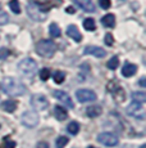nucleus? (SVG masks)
<instances>
[{"instance_id": "obj_12", "label": "nucleus", "mask_w": 146, "mask_h": 148, "mask_svg": "<svg viewBox=\"0 0 146 148\" xmlns=\"http://www.w3.org/2000/svg\"><path fill=\"white\" fill-rule=\"evenodd\" d=\"M77 7H80L82 10L85 12H89V13H92L95 12V4L92 0H72Z\"/></svg>"}, {"instance_id": "obj_17", "label": "nucleus", "mask_w": 146, "mask_h": 148, "mask_svg": "<svg viewBox=\"0 0 146 148\" xmlns=\"http://www.w3.org/2000/svg\"><path fill=\"white\" fill-rule=\"evenodd\" d=\"M54 116L55 119L59 121H64L67 120V117H68V113H67L66 108L62 107V106H55L54 107Z\"/></svg>"}, {"instance_id": "obj_14", "label": "nucleus", "mask_w": 146, "mask_h": 148, "mask_svg": "<svg viewBox=\"0 0 146 148\" xmlns=\"http://www.w3.org/2000/svg\"><path fill=\"white\" fill-rule=\"evenodd\" d=\"M67 35H68L71 39H73L74 41H77V42H80L81 40H82V35H81V32H80V30L77 28V26H74V25L68 26V28H67Z\"/></svg>"}, {"instance_id": "obj_5", "label": "nucleus", "mask_w": 146, "mask_h": 148, "mask_svg": "<svg viewBox=\"0 0 146 148\" xmlns=\"http://www.w3.org/2000/svg\"><path fill=\"white\" fill-rule=\"evenodd\" d=\"M97 140L106 147H116L119 143V138L114 133L110 132H104L101 134H99L97 135Z\"/></svg>"}, {"instance_id": "obj_8", "label": "nucleus", "mask_w": 146, "mask_h": 148, "mask_svg": "<svg viewBox=\"0 0 146 148\" xmlns=\"http://www.w3.org/2000/svg\"><path fill=\"white\" fill-rule=\"evenodd\" d=\"M127 115L132 116V117L140 119V120H144L145 119V110L144 106L140 103H136V102H132L130 106L127 107Z\"/></svg>"}, {"instance_id": "obj_37", "label": "nucleus", "mask_w": 146, "mask_h": 148, "mask_svg": "<svg viewBox=\"0 0 146 148\" xmlns=\"http://www.w3.org/2000/svg\"><path fill=\"white\" fill-rule=\"evenodd\" d=\"M67 12H69V13H73V12H74V10L72 9V7H68V9H67Z\"/></svg>"}, {"instance_id": "obj_32", "label": "nucleus", "mask_w": 146, "mask_h": 148, "mask_svg": "<svg viewBox=\"0 0 146 148\" xmlns=\"http://www.w3.org/2000/svg\"><path fill=\"white\" fill-rule=\"evenodd\" d=\"M104 42H105L106 45H113L114 44V38H113V35L112 34H106L105 36H104Z\"/></svg>"}, {"instance_id": "obj_21", "label": "nucleus", "mask_w": 146, "mask_h": 148, "mask_svg": "<svg viewBox=\"0 0 146 148\" xmlns=\"http://www.w3.org/2000/svg\"><path fill=\"white\" fill-rule=\"evenodd\" d=\"M49 34H50L51 38H59L60 34H62V31H60V28H59V26L57 23H51L50 27H49Z\"/></svg>"}, {"instance_id": "obj_25", "label": "nucleus", "mask_w": 146, "mask_h": 148, "mask_svg": "<svg viewBox=\"0 0 146 148\" xmlns=\"http://www.w3.org/2000/svg\"><path fill=\"white\" fill-rule=\"evenodd\" d=\"M113 95H114V99H116L118 103H122V102L126 99V94H124V92H123L122 88H118L117 92L113 93Z\"/></svg>"}, {"instance_id": "obj_16", "label": "nucleus", "mask_w": 146, "mask_h": 148, "mask_svg": "<svg viewBox=\"0 0 146 148\" xmlns=\"http://www.w3.org/2000/svg\"><path fill=\"white\" fill-rule=\"evenodd\" d=\"M17 107H18V104H17V102L13 101V99H7V101H4L1 103V108L8 113L14 112L17 110Z\"/></svg>"}, {"instance_id": "obj_18", "label": "nucleus", "mask_w": 146, "mask_h": 148, "mask_svg": "<svg viewBox=\"0 0 146 148\" xmlns=\"http://www.w3.org/2000/svg\"><path fill=\"white\" fill-rule=\"evenodd\" d=\"M101 112H103V110L100 106H90V107H87V110H86V115L91 119H95V117H97V116H100Z\"/></svg>"}, {"instance_id": "obj_28", "label": "nucleus", "mask_w": 146, "mask_h": 148, "mask_svg": "<svg viewBox=\"0 0 146 148\" xmlns=\"http://www.w3.org/2000/svg\"><path fill=\"white\" fill-rule=\"evenodd\" d=\"M9 8H10V10H12L13 13H16V14L21 13V7H19L18 0H12V1L9 3Z\"/></svg>"}, {"instance_id": "obj_34", "label": "nucleus", "mask_w": 146, "mask_h": 148, "mask_svg": "<svg viewBox=\"0 0 146 148\" xmlns=\"http://www.w3.org/2000/svg\"><path fill=\"white\" fill-rule=\"evenodd\" d=\"M8 56H9V50L7 48H1L0 49V59H7Z\"/></svg>"}, {"instance_id": "obj_20", "label": "nucleus", "mask_w": 146, "mask_h": 148, "mask_svg": "<svg viewBox=\"0 0 146 148\" xmlns=\"http://www.w3.org/2000/svg\"><path fill=\"white\" fill-rule=\"evenodd\" d=\"M132 97V101L136 102V103H140V104H144L146 102V94L145 92H133L131 94Z\"/></svg>"}, {"instance_id": "obj_9", "label": "nucleus", "mask_w": 146, "mask_h": 148, "mask_svg": "<svg viewBox=\"0 0 146 148\" xmlns=\"http://www.w3.org/2000/svg\"><path fill=\"white\" fill-rule=\"evenodd\" d=\"M76 98L81 103H87V102L96 101V94L91 89H78L76 92Z\"/></svg>"}, {"instance_id": "obj_19", "label": "nucleus", "mask_w": 146, "mask_h": 148, "mask_svg": "<svg viewBox=\"0 0 146 148\" xmlns=\"http://www.w3.org/2000/svg\"><path fill=\"white\" fill-rule=\"evenodd\" d=\"M101 23H103V26H105L108 28L114 27V25H116V17H114V14H106V16H104L101 18Z\"/></svg>"}, {"instance_id": "obj_27", "label": "nucleus", "mask_w": 146, "mask_h": 148, "mask_svg": "<svg viewBox=\"0 0 146 148\" xmlns=\"http://www.w3.org/2000/svg\"><path fill=\"white\" fill-rule=\"evenodd\" d=\"M83 27L87 31H94L95 28H96V25H95V21L92 18H86L85 21H83Z\"/></svg>"}, {"instance_id": "obj_29", "label": "nucleus", "mask_w": 146, "mask_h": 148, "mask_svg": "<svg viewBox=\"0 0 146 148\" xmlns=\"http://www.w3.org/2000/svg\"><path fill=\"white\" fill-rule=\"evenodd\" d=\"M68 144V138L64 135L59 136V138L57 139V142H55V146H57V148H64Z\"/></svg>"}, {"instance_id": "obj_38", "label": "nucleus", "mask_w": 146, "mask_h": 148, "mask_svg": "<svg viewBox=\"0 0 146 148\" xmlns=\"http://www.w3.org/2000/svg\"><path fill=\"white\" fill-rule=\"evenodd\" d=\"M87 148H95V147H92V146H90V147H87Z\"/></svg>"}, {"instance_id": "obj_33", "label": "nucleus", "mask_w": 146, "mask_h": 148, "mask_svg": "<svg viewBox=\"0 0 146 148\" xmlns=\"http://www.w3.org/2000/svg\"><path fill=\"white\" fill-rule=\"evenodd\" d=\"M99 5L103 9H109L112 5V1L110 0H99Z\"/></svg>"}, {"instance_id": "obj_36", "label": "nucleus", "mask_w": 146, "mask_h": 148, "mask_svg": "<svg viewBox=\"0 0 146 148\" xmlns=\"http://www.w3.org/2000/svg\"><path fill=\"white\" fill-rule=\"evenodd\" d=\"M140 85H141L142 88L146 86V84H145V77H141V79H140Z\"/></svg>"}, {"instance_id": "obj_11", "label": "nucleus", "mask_w": 146, "mask_h": 148, "mask_svg": "<svg viewBox=\"0 0 146 148\" xmlns=\"http://www.w3.org/2000/svg\"><path fill=\"white\" fill-rule=\"evenodd\" d=\"M31 3L39 5L40 8H43L45 12H47V10L51 9L53 7H55V5H59L62 1H60V0H32Z\"/></svg>"}, {"instance_id": "obj_7", "label": "nucleus", "mask_w": 146, "mask_h": 148, "mask_svg": "<svg viewBox=\"0 0 146 148\" xmlns=\"http://www.w3.org/2000/svg\"><path fill=\"white\" fill-rule=\"evenodd\" d=\"M31 106L35 111H44L49 107V101L43 94H35L31 98Z\"/></svg>"}, {"instance_id": "obj_2", "label": "nucleus", "mask_w": 146, "mask_h": 148, "mask_svg": "<svg viewBox=\"0 0 146 148\" xmlns=\"http://www.w3.org/2000/svg\"><path fill=\"white\" fill-rule=\"evenodd\" d=\"M18 72L24 77H33L37 72V63L32 58H24L18 63Z\"/></svg>"}, {"instance_id": "obj_6", "label": "nucleus", "mask_w": 146, "mask_h": 148, "mask_svg": "<svg viewBox=\"0 0 146 148\" xmlns=\"http://www.w3.org/2000/svg\"><path fill=\"white\" fill-rule=\"evenodd\" d=\"M21 120H22V124L26 127H35V126H37L40 117H39L36 111H26L22 115Z\"/></svg>"}, {"instance_id": "obj_35", "label": "nucleus", "mask_w": 146, "mask_h": 148, "mask_svg": "<svg viewBox=\"0 0 146 148\" xmlns=\"http://www.w3.org/2000/svg\"><path fill=\"white\" fill-rule=\"evenodd\" d=\"M36 148H49V144H47L46 142H39V143L36 144Z\"/></svg>"}, {"instance_id": "obj_26", "label": "nucleus", "mask_w": 146, "mask_h": 148, "mask_svg": "<svg viewBox=\"0 0 146 148\" xmlns=\"http://www.w3.org/2000/svg\"><path fill=\"white\" fill-rule=\"evenodd\" d=\"M118 66H119V59H118L117 56L112 57V58L108 61V63H106V67H108L109 70H116Z\"/></svg>"}, {"instance_id": "obj_31", "label": "nucleus", "mask_w": 146, "mask_h": 148, "mask_svg": "<svg viewBox=\"0 0 146 148\" xmlns=\"http://www.w3.org/2000/svg\"><path fill=\"white\" fill-rule=\"evenodd\" d=\"M8 22H9V16H8L5 12L0 10V26H3V25H7Z\"/></svg>"}, {"instance_id": "obj_10", "label": "nucleus", "mask_w": 146, "mask_h": 148, "mask_svg": "<svg viewBox=\"0 0 146 148\" xmlns=\"http://www.w3.org/2000/svg\"><path fill=\"white\" fill-rule=\"evenodd\" d=\"M53 95H54L58 101H60L62 103H64V106L66 107L74 108V104H73L72 98L69 97L68 93H66L64 90H54V92H53Z\"/></svg>"}, {"instance_id": "obj_1", "label": "nucleus", "mask_w": 146, "mask_h": 148, "mask_svg": "<svg viewBox=\"0 0 146 148\" xmlns=\"http://www.w3.org/2000/svg\"><path fill=\"white\" fill-rule=\"evenodd\" d=\"M1 88L5 92V94L10 97H21L26 93V86L23 82L16 77H10V76L3 79Z\"/></svg>"}, {"instance_id": "obj_4", "label": "nucleus", "mask_w": 146, "mask_h": 148, "mask_svg": "<svg viewBox=\"0 0 146 148\" xmlns=\"http://www.w3.org/2000/svg\"><path fill=\"white\" fill-rule=\"evenodd\" d=\"M46 13L43 8H40L39 5L33 4V3H30L27 5V14L32 21H36V22H44L46 19Z\"/></svg>"}, {"instance_id": "obj_13", "label": "nucleus", "mask_w": 146, "mask_h": 148, "mask_svg": "<svg viewBox=\"0 0 146 148\" xmlns=\"http://www.w3.org/2000/svg\"><path fill=\"white\" fill-rule=\"evenodd\" d=\"M83 54H90V56H94V57H97V58H103L105 57L106 52L100 47H86L83 49Z\"/></svg>"}, {"instance_id": "obj_15", "label": "nucleus", "mask_w": 146, "mask_h": 148, "mask_svg": "<svg viewBox=\"0 0 146 148\" xmlns=\"http://www.w3.org/2000/svg\"><path fill=\"white\" fill-rule=\"evenodd\" d=\"M136 72H137V66H136V64H133V63H126L124 66H123L122 75L124 76V77H131V76H133Z\"/></svg>"}, {"instance_id": "obj_3", "label": "nucleus", "mask_w": 146, "mask_h": 148, "mask_svg": "<svg viewBox=\"0 0 146 148\" xmlns=\"http://www.w3.org/2000/svg\"><path fill=\"white\" fill-rule=\"evenodd\" d=\"M57 45L53 40H41L36 44V53L44 58H51L55 54Z\"/></svg>"}, {"instance_id": "obj_22", "label": "nucleus", "mask_w": 146, "mask_h": 148, "mask_svg": "<svg viewBox=\"0 0 146 148\" xmlns=\"http://www.w3.org/2000/svg\"><path fill=\"white\" fill-rule=\"evenodd\" d=\"M67 130H68V133H69V134H72V135L78 134V132H80V124H78V122H76V121H72L71 124L68 125Z\"/></svg>"}, {"instance_id": "obj_30", "label": "nucleus", "mask_w": 146, "mask_h": 148, "mask_svg": "<svg viewBox=\"0 0 146 148\" xmlns=\"http://www.w3.org/2000/svg\"><path fill=\"white\" fill-rule=\"evenodd\" d=\"M40 77H41L43 81L49 80V77H50V70L49 68H43V70H40Z\"/></svg>"}, {"instance_id": "obj_24", "label": "nucleus", "mask_w": 146, "mask_h": 148, "mask_svg": "<svg viewBox=\"0 0 146 148\" xmlns=\"http://www.w3.org/2000/svg\"><path fill=\"white\" fill-rule=\"evenodd\" d=\"M53 79H54V81L57 82V84H62L64 80H66V73L63 72V71H55L54 73H53Z\"/></svg>"}, {"instance_id": "obj_23", "label": "nucleus", "mask_w": 146, "mask_h": 148, "mask_svg": "<svg viewBox=\"0 0 146 148\" xmlns=\"http://www.w3.org/2000/svg\"><path fill=\"white\" fill-rule=\"evenodd\" d=\"M0 148H16V142L10 140L9 136H5L0 143Z\"/></svg>"}, {"instance_id": "obj_39", "label": "nucleus", "mask_w": 146, "mask_h": 148, "mask_svg": "<svg viewBox=\"0 0 146 148\" xmlns=\"http://www.w3.org/2000/svg\"><path fill=\"white\" fill-rule=\"evenodd\" d=\"M141 148H145V144H144V146H141Z\"/></svg>"}]
</instances>
